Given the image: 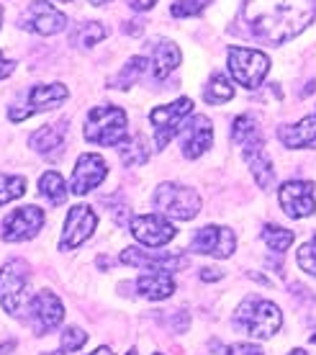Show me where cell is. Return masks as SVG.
<instances>
[{
	"label": "cell",
	"instance_id": "obj_4",
	"mask_svg": "<svg viewBox=\"0 0 316 355\" xmlns=\"http://www.w3.org/2000/svg\"><path fill=\"white\" fill-rule=\"evenodd\" d=\"M28 281H31V268L24 260H10L0 268V306L8 311L10 317H21L26 309L28 299Z\"/></svg>",
	"mask_w": 316,
	"mask_h": 355
},
{
	"label": "cell",
	"instance_id": "obj_7",
	"mask_svg": "<svg viewBox=\"0 0 316 355\" xmlns=\"http://www.w3.org/2000/svg\"><path fill=\"white\" fill-rule=\"evenodd\" d=\"M191 111H193V101H191V98H177L170 106L152 108L150 121H152V126H155V144H157V150H165L167 142H170L177 134V129H180V121L188 119Z\"/></svg>",
	"mask_w": 316,
	"mask_h": 355
},
{
	"label": "cell",
	"instance_id": "obj_30",
	"mask_svg": "<svg viewBox=\"0 0 316 355\" xmlns=\"http://www.w3.org/2000/svg\"><path fill=\"white\" fill-rule=\"evenodd\" d=\"M85 343H88V335H85L80 327H67L60 335V350L62 353H78Z\"/></svg>",
	"mask_w": 316,
	"mask_h": 355
},
{
	"label": "cell",
	"instance_id": "obj_13",
	"mask_svg": "<svg viewBox=\"0 0 316 355\" xmlns=\"http://www.w3.org/2000/svg\"><path fill=\"white\" fill-rule=\"evenodd\" d=\"M96 227H98V214L88 204L72 206L70 214H67V222H64V234H62L60 250L67 252V250L80 248L96 232Z\"/></svg>",
	"mask_w": 316,
	"mask_h": 355
},
{
	"label": "cell",
	"instance_id": "obj_31",
	"mask_svg": "<svg viewBox=\"0 0 316 355\" xmlns=\"http://www.w3.org/2000/svg\"><path fill=\"white\" fill-rule=\"evenodd\" d=\"M209 3H211V0H175V3L170 6V13H173L175 18L201 16Z\"/></svg>",
	"mask_w": 316,
	"mask_h": 355
},
{
	"label": "cell",
	"instance_id": "obj_25",
	"mask_svg": "<svg viewBox=\"0 0 316 355\" xmlns=\"http://www.w3.org/2000/svg\"><path fill=\"white\" fill-rule=\"evenodd\" d=\"M203 98H206V103L221 106V103H227V101L234 98V88H231V83H229L221 72H213V78L209 80V85L203 88Z\"/></svg>",
	"mask_w": 316,
	"mask_h": 355
},
{
	"label": "cell",
	"instance_id": "obj_1",
	"mask_svg": "<svg viewBox=\"0 0 316 355\" xmlns=\"http://www.w3.org/2000/svg\"><path fill=\"white\" fill-rule=\"evenodd\" d=\"M316 0H245L242 18L267 44H283L314 21Z\"/></svg>",
	"mask_w": 316,
	"mask_h": 355
},
{
	"label": "cell",
	"instance_id": "obj_23",
	"mask_svg": "<svg viewBox=\"0 0 316 355\" xmlns=\"http://www.w3.org/2000/svg\"><path fill=\"white\" fill-rule=\"evenodd\" d=\"M39 193L44 196L52 206H62L67 198V186H64V178L57 170H46L44 175L39 178Z\"/></svg>",
	"mask_w": 316,
	"mask_h": 355
},
{
	"label": "cell",
	"instance_id": "obj_42",
	"mask_svg": "<svg viewBox=\"0 0 316 355\" xmlns=\"http://www.w3.org/2000/svg\"><path fill=\"white\" fill-rule=\"evenodd\" d=\"M126 355H137V353H134V350H129V353H126Z\"/></svg>",
	"mask_w": 316,
	"mask_h": 355
},
{
	"label": "cell",
	"instance_id": "obj_3",
	"mask_svg": "<svg viewBox=\"0 0 316 355\" xmlns=\"http://www.w3.org/2000/svg\"><path fill=\"white\" fill-rule=\"evenodd\" d=\"M85 139L100 147H121L129 139L126 132V114L119 106H98L88 114L85 121Z\"/></svg>",
	"mask_w": 316,
	"mask_h": 355
},
{
	"label": "cell",
	"instance_id": "obj_2",
	"mask_svg": "<svg viewBox=\"0 0 316 355\" xmlns=\"http://www.w3.org/2000/svg\"><path fill=\"white\" fill-rule=\"evenodd\" d=\"M234 324H237L242 332H247L249 338L255 340H267L272 335H278V329L283 327V314L281 309L275 306L267 299H260V296H249L242 302V306L234 314Z\"/></svg>",
	"mask_w": 316,
	"mask_h": 355
},
{
	"label": "cell",
	"instance_id": "obj_9",
	"mask_svg": "<svg viewBox=\"0 0 316 355\" xmlns=\"http://www.w3.org/2000/svg\"><path fill=\"white\" fill-rule=\"evenodd\" d=\"M281 209L288 214L290 219H304L316 211V196L311 180H288L281 186L278 193Z\"/></svg>",
	"mask_w": 316,
	"mask_h": 355
},
{
	"label": "cell",
	"instance_id": "obj_15",
	"mask_svg": "<svg viewBox=\"0 0 316 355\" xmlns=\"http://www.w3.org/2000/svg\"><path fill=\"white\" fill-rule=\"evenodd\" d=\"M64 26H67L64 13H60L57 8H52L49 3H42V0L31 3L26 8V13L21 16V28L31 31V34L52 36L57 31H64Z\"/></svg>",
	"mask_w": 316,
	"mask_h": 355
},
{
	"label": "cell",
	"instance_id": "obj_45",
	"mask_svg": "<svg viewBox=\"0 0 316 355\" xmlns=\"http://www.w3.org/2000/svg\"><path fill=\"white\" fill-rule=\"evenodd\" d=\"M157 355H159V353H157Z\"/></svg>",
	"mask_w": 316,
	"mask_h": 355
},
{
	"label": "cell",
	"instance_id": "obj_19",
	"mask_svg": "<svg viewBox=\"0 0 316 355\" xmlns=\"http://www.w3.org/2000/svg\"><path fill=\"white\" fill-rule=\"evenodd\" d=\"M150 54H152V75H155L157 80L170 78L173 70L180 64V49H177V44H173L170 39H152Z\"/></svg>",
	"mask_w": 316,
	"mask_h": 355
},
{
	"label": "cell",
	"instance_id": "obj_21",
	"mask_svg": "<svg viewBox=\"0 0 316 355\" xmlns=\"http://www.w3.org/2000/svg\"><path fill=\"white\" fill-rule=\"evenodd\" d=\"M137 291L152 302H162V299L175 293V278L165 270H150V273L137 278Z\"/></svg>",
	"mask_w": 316,
	"mask_h": 355
},
{
	"label": "cell",
	"instance_id": "obj_27",
	"mask_svg": "<svg viewBox=\"0 0 316 355\" xmlns=\"http://www.w3.org/2000/svg\"><path fill=\"white\" fill-rule=\"evenodd\" d=\"M105 36H108V31H105L103 24L90 21V24H80V26L72 31V44L82 46V49H90V46H96Z\"/></svg>",
	"mask_w": 316,
	"mask_h": 355
},
{
	"label": "cell",
	"instance_id": "obj_8",
	"mask_svg": "<svg viewBox=\"0 0 316 355\" xmlns=\"http://www.w3.org/2000/svg\"><path fill=\"white\" fill-rule=\"evenodd\" d=\"M26 314H28L31 327L36 329V335H46V332H52V329L62 322V317H64V306H62V302L57 299V293L39 291L28 299Z\"/></svg>",
	"mask_w": 316,
	"mask_h": 355
},
{
	"label": "cell",
	"instance_id": "obj_37",
	"mask_svg": "<svg viewBox=\"0 0 316 355\" xmlns=\"http://www.w3.org/2000/svg\"><path fill=\"white\" fill-rule=\"evenodd\" d=\"M90 355H114V353H111V347H98V350H93V353H90Z\"/></svg>",
	"mask_w": 316,
	"mask_h": 355
},
{
	"label": "cell",
	"instance_id": "obj_32",
	"mask_svg": "<svg viewBox=\"0 0 316 355\" xmlns=\"http://www.w3.org/2000/svg\"><path fill=\"white\" fill-rule=\"evenodd\" d=\"M296 260H299V268L304 270V273L316 275V234L306 242V245H301Z\"/></svg>",
	"mask_w": 316,
	"mask_h": 355
},
{
	"label": "cell",
	"instance_id": "obj_33",
	"mask_svg": "<svg viewBox=\"0 0 316 355\" xmlns=\"http://www.w3.org/2000/svg\"><path fill=\"white\" fill-rule=\"evenodd\" d=\"M227 355H265V353H263V347L249 345V343H237V345L229 347Z\"/></svg>",
	"mask_w": 316,
	"mask_h": 355
},
{
	"label": "cell",
	"instance_id": "obj_17",
	"mask_svg": "<svg viewBox=\"0 0 316 355\" xmlns=\"http://www.w3.org/2000/svg\"><path fill=\"white\" fill-rule=\"evenodd\" d=\"M213 144V124L206 116H191V121L180 129V150L183 157L195 160Z\"/></svg>",
	"mask_w": 316,
	"mask_h": 355
},
{
	"label": "cell",
	"instance_id": "obj_6",
	"mask_svg": "<svg viewBox=\"0 0 316 355\" xmlns=\"http://www.w3.org/2000/svg\"><path fill=\"white\" fill-rule=\"evenodd\" d=\"M267 70H270V57L265 52L249 46H229V72L242 88H260Z\"/></svg>",
	"mask_w": 316,
	"mask_h": 355
},
{
	"label": "cell",
	"instance_id": "obj_20",
	"mask_svg": "<svg viewBox=\"0 0 316 355\" xmlns=\"http://www.w3.org/2000/svg\"><path fill=\"white\" fill-rule=\"evenodd\" d=\"M67 101V88L60 85V83H52V85H36V88L28 90V116L42 114V111H52V108L62 106Z\"/></svg>",
	"mask_w": 316,
	"mask_h": 355
},
{
	"label": "cell",
	"instance_id": "obj_12",
	"mask_svg": "<svg viewBox=\"0 0 316 355\" xmlns=\"http://www.w3.org/2000/svg\"><path fill=\"white\" fill-rule=\"evenodd\" d=\"M132 234L147 248H162L175 240L177 230L167 222L162 214H139L132 219Z\"/></svg>",
	"mask_w": 316,
	"mask_h": 355
},
{
	"label": "cell",
	"instance_id": "obj_16",
	"mask_svg": "<svg viewBox=\"0 0 316 355\" xmlns=\"http://www.w3.org/2000/svg\"><path fill=\"white\" fill-rule=\"evenodd\" d=\"M123 266H137L147 268V270H165V273H175L188 268V258L185 255H175V252H144L139 248H126L119 258Z\"/></svg>",
	"mask_w": 316,
	"mask_h": 355
},
{
	"label": "cell",
	"instance_id": "obj_38",
	"mask_svg": "<svg viewBox=\"0 0 316 355\" xmlns=\"http://www.w3.org/2000/svg\"><path fill=\"white\" fill-rule=\"evenodd\" d=\"M108 0H90V6H105Z\"/></svg>",
	"mask_w": 316,
	"mask_h": 355
},
{
	"label": "cell",
	"instance_id": "obj_11",
	"mask_svg": "<svg viewBox=\"0 0 316 355\" xmlns=\"http://www.w3.org/2000/svg\"><path fill=\"white\" fill-rule=\"evenodd\" d=\"M42 227H44V211L39 206H24L3 219V240L26 242L36 237Z\"/></svg>",
	"mask_w": 316,
	"mask_h": 355
},
{
	"label": "cell",
	"instance_id": "obj_44",
	"mask_svg": "<svg viewBox=\"0 0 316 355\" xmlns=\"http://www.w3.org/2000/svg\"><path fill=\"white\" fill-rule=\"evenodd\" d=\"M44 355H57V353H44Z\"/></svg>",
	"mask_w": 316,
	"mask_h": 355
},
{
	"label": "cell",
	"instance_id": "obj_39",
	"mask_svg": "<svg viewBox=\"0 0 316 355\" xmlns=\"http://www.w3.org/2000/svg\"><path fill=\"white\" fill-rule=\"evenodd\" d=\"M290 355H308V353H306V350H293Z\"/></svg>",
	"mask_w": 316,
	"mask_h": 355
},
{
	"label": "cell",
	"instance_id": "obj_41",
	"mask_svg": "<svg viewBox=\"0 0 316 355\" xmlns=\"http://www.w3.org/2000/svg\"><path fill=\"white\" fill-rule=\"evenodd\" d=\"M0 24H3V8H0Z\"/></svg>",
	"mask_w": 316,
	"mask_h": 355
},
{
	"label": "cell",
	"instance_id": "obj_28",
	"mask_svg": "<svg viewBox=\"0 0 316 355\" xmlns=\"http://www.w3.org/2000/svg\"><path fill=\"white\" fill-rule=\"evenodd\" d=\"M147 67H150V60H147V57H132V60H129V62L121 67V72L116 75L114 85H119L121 90L132 88L134 83L139 80L141 75L147 72Z\"/></svg>",
	"mask_w": 316,
	"mask_h": 355
},
{
	"label": "cell",
	"instance_id": "obj_43",
	"mask_svg": "<svg viewBox=\"0 0 316 355\" xmlns=\"http://www.w3.org/2000/svg\"><path fill=\"white\" fill-rule=\"evenodd\" d=\"M60 3H72V0H60Z\"/></svg>",
	"mask_w": 316,
	"mask_h": 355
},
{
	"label": "cell",
	"instance_id": "obj_36",
	"mask_svg": "<svg viewBox=\"0 0 316 355\" xmlns=\"http://www.w3.org/2000/svg\"><path fill=\"white\" fill-rule=\"evenodd\" d=\"M201 278H203V281H219V278H221V270H216V268H203V270H201Z\"/></svg>",
	"mask_w": 316,
	"mask_h": 355
},
{
	"label": "cell",
	"instance_id": "obj_26",
	"mask_svg": "<svg viewBox=\"0 0 316 355\" xmlns=\"http://www.w3.org/2000/svg\"><path fill=\"white\" fill-rule=\"evenodd\" d=\"M263 240H265V245L272 250V252L283 255V252L293 245L296 234H293L290 230H283V227H278V224H265V227H263Z\"/></svg>",
	"mask_w": 316,
	"mask_h": 355
},
{
	"label": "cell",
	"instance_id": "obj_22",
	"mask_svg": "<svg viewBox=\"0 0 316 355\" xmlns=\"http://www.w3.org/2000/svg\"><path fill=\"white\" fill-rule=\"evenodd\" d=\"M64 121L60 124H44L42 129H36V134H31V150L39 152V155H46V157H52L54 152L62 150V144H64Z\"/></svg>",
	"mask_w": 316,
	"mask_h": 355
},
{
	"label": "cell",
	"instance_id": "obj_5",
	"mask_svg": "<svg viewBox=\"0 0 316 355\" xmlns=\"http://www.w3.org/2000/svg\"><path fill=\"white\" fill-rule=\"evenodd\" d=\"M152 204L162 216L188 222L201 211V196L193 188L177 186V183H162L152 196Z\"/></svg>",
	"mask_w": 316,
	"mask_h": 355
},
{
	"label": "cell",
	"instance_id": "obj_40",
	"mask_svg": "<svg viewBox=\"0 0 316 355\" xmlns=\"http://www.w3.org/2000/svg\"><path fill=\"white\" fill-rule=\"evenodd\" d=\"M311 343H314V345H316V332H314V335H311Z\"/></svg>",
	"mask_w": 316,
	"mask_h": 355
},
{
	"label": "cell",
	"instance_id": "obj_34",
	"mask_svg": "<svg viewBox=\"0 0 316 355\" xmlns=\"http://www.w3.org/2000/svg\"><path fill=\"white\" fill-rule=\"evenodd\" d=\"M13 70H16V62H8V60H3V52H0V80H3V78H8Z\"/></svg>",
	"mask_w": 316,
	"mask_h": 355
},
{
	"label": "cell",
	"instance_id": "obj_29",
	"mask_svg": "<svg viewBox=\"0 0 316 355\" xmlns=\"http://www.w3.org/2000/svg\"><path fill=\"white\" fill-rule=\"evenodd\" d=\"M26 193V180L21 175H3L0 173V206L10 204L13 198H21Z\"/></svg>",
	"mask_w": 316,
	"mask_h": 355
},
{
	"label": "cell",
	"instance_id": "obj_18",
	"mask_svg": "<svg viewBox=\"0 0 316 355\" xmlns=\"http://www.w3.org/2000/svg\"><path fill=\"white\" fill-rule=\"evenodd\" d=\"M278 139L288 150H316V114L301 119L299 124L293 126H281Z\"/></svg>",
	"mask_w": 316,
	"mask_h": 355
},
{
	"label": "cell",
	"instance_id": "obj_35",
	"mask_svg": "<svg viewBox=\"0 0 316 355\" xmlns=\"http://www.w3.org/2000/svg\"><path fill=\"white\" fill-rule=\"evenodd\" d=\"M155 3H157V0H129V6H132L134 10H150Z\"/></svg>",
	"mask_w": 316,
	"mask_h": 355
},
{
	"label": "cell",
	"instance_id": "obj_14",
	"mask_svg": "<svg viewBox=\"0 0 316 355\" xmlns=\"http://www.w3.org/2000/svg\"><path fill=\"white\" fill-rule=\"evenodd\" d=\"M108 175V165L100 155H93V152H85L80 155L78 162H75V170H72V186L70 193L75 196H85L90 193L96 186H100Z\"/></svg>",
	"mask_w": 316,
	"mask_h": 355
},
{
	"label": "cell",
	"instance_id": "obj_24",
	"mask_svg": "<svg viewBox=\"0 0 316 355\" xmlns=\"http://www.w3.org/2000/svg\"><path fill=\"white\" fill-rule=\"evenodd\" d=\"M119 152H121L123 165H141V162L150 160V147H147V139H144L141 134L129 137V139L119 147Z\"/></svg>",
	"mask_w": 316,
	"mask_h": 355
},
{
	"label": "cell",
	"instance_id": "obj_10",
	"mask_svg": "<svg viewBox=\"0 0 316 355\" xmlns=\"http://www.w3.org/2000/svg\"><path fill=\"white\" fill-rule=\"evenodd\" d=\"M237 248V237L229 227H216L209 224L193 234L191 240V250L198 255H211V258H229Z\"/></svg>",
	"mask_w": 316,
	"mask_h": 355
}]
</instances>
